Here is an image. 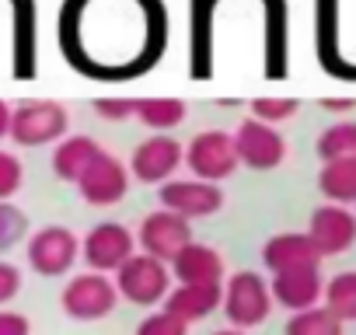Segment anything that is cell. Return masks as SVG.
I'll list each match as a JSON object with an SVG mask.
<instances>
[{"mask_svg": "<svg viewBox=\"0 0 356 335\" xmlns=\"http://www.w3.org/2000/svg\"><path fill=\"white\" fill-rule=\"evenodd\" d=\"M321 108H328V112H349V108H356V98H321Z\"/></svg>", "mask_w": 356, "mask_h": 335, "instance_id": "32", "label": "cell"}, {"mask_svg": "<svg viewBox=\"0 0 356 335\" xmlns=\"http://www.w3.org/2000/svg\"><path fill=\"white\" fill-rule=\"evenodd\" d=\"M171 276L182 286H220L224 279V255L213 245L193 241L178 252V259L171 262Z\"/></svg>", "mask_w": 356, "mask_h": 335, "instance_id": "15", "label": "cell"}, {"mask_svg": "<svg viewBox=\"0 0 356 335\" xmlns=\"http://www.w3.org/2000/svg\"><path fill=\"white\" fill-rule=\"evenodd\" d=\"M136 335H189V325L178 321L175 314H168L164 307L147 314L140 325H136Z\"/></svg>", "mask_w": 356, "mask_h": 335, "instance_id": "27", "label": "cell"}, {"mask_svg": "<svg viewBox=\"0 0 356 335\" xmlns=\"http://www.w3.org/2000/svg\"><path fill=\"white\" fill-rule=\"evenodd\" d=\"M133 255H136V238L126 224L105 220V224H95L81 238V259L88 262L91 272H102V276L119 272Z\"/></svg>", "mask_w": 356, "mask_h": 335, "instance_id": "5", "label": "cell"}, {"mask_svg": "<svg viewBox=\"0 0 356 335\" xmlns=\"http://www.w3.org/2000/svg\"><path fill=\"white\" fill-rule=\"evenodd\" d=\"M186 164L193 179L200 182H224L238 172V150H234V133L227 129H203L189 140L186 147Z\"/></svg>", "mask_w": 356, "mask_h": 335, "instance_id": "4", "label": "cell"}, {"mask_svg": "<svg viewBox=\"0 0 356 335\" xmlns=\"http://www.w3.org/2000/svg\"><path fill=\"white\" fill-rule=\"evenodd\" d=\"M297 108H300L297 98H252V119L269 122V126L286 122L290 115H297Z\"/></svg>", "mask_w": 356, "mask_h": 335, "instance_id": "25", "label": "cell"}, {"mask_svg": "<svg viewBox=\"0 0 356 335\" xmlns=\"http://www.w3.org/2000/svg\"><path fill=\"white\" fill-rule=\"evenodd\" d=\"M307 238L314 241L321 259H335L346 255L356 245V213L349 206H335V203H321L311 213L307 224Z\"/></svg>", "mask_w": 356, "mask_h": 335, "instance_id": "11", "label": "cell"}, {"mask_svg": "<svg viewBox=\"0 0 356 335\" xmlns=\"http://www.w3.org/2000/svg\"><path fill=\"white\" fill-rule=\"evenodd\" d=\"M182 164H186V147L168 133H154L143 143H136L129 157V175L143 186H164L175 179Z\"/></svg>", "mask_w": 356, "mask_h": 335, "instance_id": "7", "label": "cell"}, {"mask_svg": "<svg viewBox=\"0 0 356 335\" xmlns=\"http://www.w3.org/2000/svg\"><path fill=\"white\" fill-rule=\"evenodd\" d=\"M220 304H224L220 286H182V283H175V290L164 300V311L175 314L178 321H186V325H196V321L210 318Z\"/></svg>", "mask_w": 356, "mask_h": 335, "instance_id": "18", "label": "cell"}, {"mask_svg": "<svg viewBox=\"0 0 356 335\" xmlns=\"http://www.w3.org/2000/svg\"><path fill=\"white\" fill-rule=\"evenodd\" d=\"M136 101L140 98H129V95H119V98H95V112L108 122H122V119H133L136 115Z\"/></svg>", "mask_w": 356, "mask_h": 335, "instance_id": "28", "label": "cell"}, {"mask_svg": "<svg viewBox=\"0 0 356 335\" xmlns=\"http://www.w3.org/2000/svg\"><path fill=\"white\" fill-rule=\"evenodd\" d=\"M186 101L182 98H171V95H150V98H140L136 101V119L154 129V133H168L175 126L186 122Z\"/></svg>", "mask_w": 356, "mask_h": 335, "instance_id": "20", "label": "cell"}, {"mask_svg": "<svg viewBox=\"0 0 356 335\" xmlns=\"http://www.w3.org/2000/svg\"><path fill=\"white\" fill-rule=\"evenodd\" d=\"M318 157L328 161H356V119H339L332 126H325L314 140Z\"/></svg>", "mask_w": 356, "mask_h": 335, "instance_id": "21", "label": "cell"}, {"mask_svg": "<svg viewBox=\"0 0 356 335\" xmlns=\"http://www.w3.org/2000/svg\"><path fill=\"white\" fill-rule=\"evenodd\" d=\"M29 234V217L11 199H0V252H11Z\"/></svg>", "mask_w": 356, "mask_h": 335, "instance_id": "24", "label": "cell"}, {"mask_svg": "<svg viewBox=\"0 0 356 335\" xmlns=\"http://www.w3.org/2000/svg\"><path fill=\"white\" fill-rule=\"evenodd\" d=\"M136 245L143 255L150 259H161V262H175L178 252L186 245H193V224L186 217H178L171 210H154L140 220V231H136Z\"/></svg>", "mask_w": 356, "mask_h": 335, "instance_id": "8", "label": "cell"}, {"mask_svg": "<svg viewBox=\"0 0 356 335\" xmlns=\"http://www.w3.org/2000/svg\"><path fill=\"white\" fill-rule=\"evenodd\" d=\"M67 126H70L67 105L49 101V98H29L15 105L11 140L18 147H46V143H60L67 136Z\"/></svg>", "mask_w": 356, "mask_h": 335, "instance_id": "1", "label": "cell"}, {"mask_svg": "<svg viewBox=\"0 0 356 335\" xmlns=\"http://www.w3.org/2000/svg\"><path fill=\"white\" fill-rule=\"evenodd\" d=\"M325 307L346 325L356 321V269H342L325 283Z\"/></svg>", "mask_w": 356, "mask_h": 335, "instance_id": "22", "label": "cell"}, {"mask_svg": "<svg viewBox=\"0 0 356 335\" xmlns=\"http://www.w3.org/2000/svg\"><path fill=\"white\" fill-rule=\"evenodd\" d=\"M77 193L88 206H115L129 193V164H122L115 154H98V161L77 182Z\"/></svg>", "mask_w": 356, "mask_h": 335, "instance_id": "12", "label": "cell"}, {"mask_svg": "<svg viewBox=\"0 0 356 335\" xmlns=\"http://www.w3.org/2000/svg\"><path fill=\"white\" fill-rule=\"evenodd\" d=\"M18 290H22V269L8 259H0V304L15 300Z\"/></svg>", "mask_w": 356, "mask_h": 335, "instance_id": "29", "label": "cell"}, {"mask_svg": "<svg viewBox=\"0 0 356 335\" xmlns=\"http://www.w3.org/2000/svg\"><path fill=\"white\" fill-rule=\"evenodd\" d=\"M213 335H245V332H238V328H220V332H213Z\"/></svg>", "mask_w": 356, "mask_h": 335, "instance_id": "33", "label": "cell"}, {"mask_svg": "<svg viewBox=\"0 0 356 335\" xmlns=\"http://www.w3.org/2000/svg\"><path fill=\"white\" fill-rule=\"evenodd\" d=\"M286 335H342V321L328 307H311V311L290 314Z\"/></svg>", "mask_w": 356, "mask_h": 335, "instance_id": "23", "label": "cell"}, {"mask_svg": "<svg viewBox=\"0 0 356 335\" xmlns=\"http://www.w3.org/2000/svg\"><path fill=\"white\" fill-rule=\"evenodd\" d=\"M115 290H119V297H126L136 307H154V304L168 300V293L175 290V276H171V265L168 262L136 252L115 272Z\"/></svg>", "mask_w": 356, "mask_h": 335, "instance_id": "2", "label": "cell"}, {"mask_svg": "<svg viewBox=\"0 0 356 335\" xmlns=\"http://www.w3.org/2000/svg\"><path fill=\"white\" fill-rule=\"evenodd\" d=\"M98 154H102V147H98L95 136H84V133L63 136V140L56 143V150H53V172H56L60 182L77 186V182L84 179V172L98 161Z\"/></svg>", "mask_w": 356, "mask_h": 335, "instance_id": "17", "label": "cell"}, {"mask_svg": "<svg viewBox=\"0 0 356 335\" xmlns=\"http://www.w3.org/2000/svg\"><path fill=\"white\" fill-rule=\"evenodd\" d=\"M273 300L280 307H286L290 314L311 311L318 307V300L325 297V279L318 269H304V272H280L273 276Z\"/></svg>", "mask_w": 356, "mask_h": 335, "instance_id": "16", "label": "cell"}, {"mask_svg": "<svg viewBox=\"0 0 356 335\" xmlns=\"http://www.w3.org/2000/svg\"><path fill=\"white\" fill-rule=\"evenodd\" d=\"M262 265L280 276V272H304V269H318L321 255L314 248V241L307 238V231H283L273 234L262 245Z\"/></svg>", "mask_w": 356, "mask_h": 335, "instance_id": "14", "label": "cell"}, {"mask_svg": "<svg viewBox=\"0 0 356 335\" xmlns=\"http://www.w3.org/2000/svg\"><path fill=\"white\" fill-rule=\"evenodd\" d=\"M161 206L186 217V220H200V217H213L224 206V193L213 182H200V179H171L161 186Z\"/></svg>", "mask_w": 356, "mask_h": 335, "instance_id": "13", "label": "cell"}, {"mask_svg": "<svg viewBox=\"0 0 356 335\" xmlns=\"http://www.w3.org/2000/svg\"><path fill=\"white\" fill-rule=\"evenodd\" d=\"M11 115H15V105H8L4 98H0V140L11 136Z\"/></svg>", "mask_w": 356, "mask_h": 335, "instance_id": "31", "label": "cell"}, {"mask_svg": "<svg viewBox=\"0 0 356 335\" xmlns=\"http://www.w3.org/2000/svg\"><path fill=\"white\" fill-rule=\"evenodd\" d=\"M0 335H32V321L18 311H0Z\"/></svg>", "mask_w": 356, "mask_h": 335, "instance_id": "30", "label": "cell"}, {"mask_svg": "<svg viewBox=\"0 0 356 335\" xmlns=\"http://www.w3.org/2000/svg\"><path fill=\"white\" fill-rule=\"evenodd\" d=\"M220 311L227 314V321H231L238 332L255 328V325H262V321L269 318V311H273V290H269V283H266L259 272L241 269V272H234V276L227 279Z\"/></svg>", "mask_w": 356, "mask_h": 335, "instance_id": "3", "label": "cell"}, {"mask_svg": "<svg viewBox=\"0 0 356 335\" xmlns=\"http://www.w3.org/2000/svg\"><path fill=\"white\" fill-rule=\"evenodd\" d=\"M25 255L39 276H67L81 255V238L63 224H49L29 238Z\"/></svg>", "mask_w": 356, "mask_h": 335, "instance_id": "9", "label": "cell"}, {"mask_svg": "<svg viewBox=\"0 0 356 335\" xmlns=\"http://www.w3.org/2000/svg\"><path fill=\"white\" fill-rule=\"evenodd\" d=\"M22 182H25V168H22L18 154H11V150L0 147V199L18 196Z\"/></svg>", "mask_w": 356, "mask_h": 335, "instance_id": "26", "label": "cell"}, {"mask_svg": "<svg viewBox=\"0 0 356 335\" xmlns=\"http://www.w3.org/2000/svg\"><path fill=\"white\" fill-rule=\"evenodd\" d=\"M60 304H63L67 318H74V321H98L115 311L119 290H115V279H108L102 272H77L74 279H67Z\"/></svg>", "mask_w": 356, "mask_h": 335, "instance_id": "6", "label": "cell"}, {"mask_svg": "<svg viewBox=\"0 0 356 335\" xmlns=\"http://www.w3.org/2000/svg\"><path fill=\"white\" fill-rule=\"evenodd\" d=\"M234 150H238V161L245 168H252V172H273L286 157V140L280 136L276 126L248 115L234 129Z\"/></svg>", "mask_w": 356, "mask_h": 335, "instance_id": "10", "label": "cell"}, {"mask_svg": "<svg viewBox=\"0 0 356 335\" xmlns=\"http://www.w3.org/2000/svg\"><path fill=\"white\" fill-rule=\"evenodd\" d=\"M318 189L325 203L353 206L356 203V161H328L318 172Z\"/></svg>", "mask_w": 356, "mask_h": 335, "instance_id": "19", "label": "cell"}]
</instances>
